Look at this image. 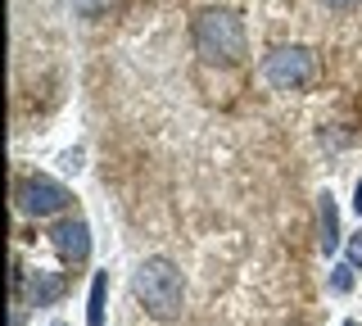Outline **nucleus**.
Wrapping results in <instances>:
<instances>
[{
    "mask_svg": "<svg viewBox=\"0 0 362 326\" xmlns=\"http://www.w3.org/2000/svg\"><path fill=\"white\" fill-rule=\"evenodd\" d=\"M64 290H68V281L64 272H45V267H37V272H14V295L23 308H50L54 299H64Z\"/></svg>",
    "mask_w": 362,
    "mask_h": 326,
    "instance_id": "4",
    "label": "nucleus"
},
{
    "mask_svg": "<svg viewBox=\"0 0 362 326\" xmlns=\"http://www.w3.org/2000/svg\"><path fill=\"white\" fill-rule=\"evenodd\" d=\"M263 73H267V82L276 86V91H294V86H303L313 77V54L303 46H281V50L267 54Z\"/></svg>",
    "mask_w": 362,
    "mask_h": 326,
    "instance_id": "3",
    "label": "nucleus"
},
{
    "mask_svg": "<svg viewBox=\"0 0 362 326\" xmlns=\"http://www.w3.org/2000/svg\"><path fill=\"white\" fill-rule=\"evenodd\" d=\"M326 5H335V9H349V5H358V0H326Z\"/></svg>",
    "mask_w": 362,
    "mask_h": 326,
    "instance_id": "13",
    "label": "nucleus"
},
{
    "mask_svg": "<svg viewBox=\"0 0 362 326\" xmlns=\"http://www.w3.org/2000/svg\"><path fill=\"white\" fill-rule=\"evenodd\" d=\"M349 263H354V267H362V231L354 235V240H349Z\"/></svg>",
    "mask_w": 362,
    "mask_h": 326,
    "instance_id": "11",
    "label": "nucleus"
},
{
    "mask_svg": "<svg viewBox=\"0 0 362 326\" xmlns=\"http://www.w3.org/2000/svg\"><path fill=\"white\" fill-rule=\"evenodd\" d=\"M195 50L209 64H240L245 54V28L231 9H209V14L195 18Z\"/></svg>",
    "mask_w": 362,
    "mask_h": 326,
    "instance_id": "2",
    "label": "nucleus"
},
{
    "mask_svg": "<svg viewBox=\"0 0 362 326\" xmlns=\"http://www.w3.org/2000/svg\"><path fill=\"white\" fill-rule=\"evenodd\" d=\"M132 290L154 322H177L181 308H186V281L168 258H145L132 276Z\"/></svg>",
    "mask_w": 362,
    "mask_h": 326,
    "instance_id": "1",
    "label": "nucleus"
},
{
    "mask_svg": "<svg viewBox=\"0 0 362 326\" xmlns=\"http://www.w3.org/2000/svg\"><path fill=\"white\" fill-rule=\"evenodd\" d=\"M50 245L59 250L64 263H86V254H90V235H86V222L82 218H64V222H54L50 227Z\"/></svg>",
    "mask_w": 362,
    "mask_h": 326,
    "instance_id": "6",
    "label": "nucleus"
},
{
    "mask_svg": "<svg viewBox=\"0 0 362 326\" xmlns=\"http://www.w3.org/2000/svg\"><path fill=\"white\" fill-rule=\"evenodd\" d=\"M18 209L28 218H50V213L68 209V190L50 177H23L18 182Z\"/></svg>",
    "mask_w": 362,
    "mask_h": 326,
    "instance_id": "5",
    "label": "nucleus"
},
{
    "mask_svg": "<svg viewBox=\"0 0 362 326\" xmlns=\"http://www.w3.org/2000/svg\"><path fill=\"white\" fill-rule=\"evenodd\" d=\"M109 5H113V0H73V9H77L82 18H100V14H109Z\"/></svg>",
    "mask_w": 362,
    "mask_h": 326,
    "instance_id": "10",
    "label": "nucleus"
},
{
    "mask_svg": "<svg viewBox=\"0 0 362 326\" xmlns=\"http://www.w3.org/2000/svg\"><path fill=\"white\" fill-rule=\"evenodd\" d=\"M105 295H109V276L100 272L90 281V303H86V326H105Z\"/></svg>",
    "mask_w": 362,
    "mask_h": 326,
    "instance_id": "8",
    "label": "nucleus"
},
{
    "mask_svg": "<svg viewBox=\"0 0 362 326\" xmlns=\"http://www.w3.org/2000/svg\"><path fill=\"white\" fill-rule=\"evenodd\" d=\"M344 326H358V322H344Z\"/></svg>",
    "mask_w": 362,
    "mask_h": 326,
    "instance_id": "14",
    "label": "nucleus"
},
{
    "mask_svg": "<svg viewBox=\"0 0 362 326\" xmlns=\"http://www.w3.org/2000/svg\"><path fill=\"white\" fill-rule=\"evenodd\" d=\"M331 290L335 295H349V290H354V263H339L331 272Z\"/></svg>",
    "mask_w": 362,
    "mask_h": 326,
    "instance_id": "9",
    "label": "nucleus"
},
{
    "mask_svg": "<svg viewBox=\"0 0 362 326\" xmlns=\"http://www.w3.org/2000/svg\"><path fill=\"white\" fill-rule=\"evenodd\" d=\"M59 326H64V322H59Z\"/></svg>",
    "mask_w": 362,
    "mask_h": 326,
    "instance_id": "15",
    "label": "nucleus"
},
{
    "mask_svg": "<svg viewBox=\"0 0 362 326\" xmlns=\"http://www.w3.org/2000/svg\"><path fill=\"white\" fill-rule=\"evenodd\" d=\"M339 245V209H335V199H331V190L322 195V250L331 254Z\"/></svg>",
    "mask_w": 362,
    "mask_h": 326,
    "instance_id": "7",
    "label": "nucleus"
},
{
    "mask_svg": "<svg viewBox=\"0 0 362 326\" xmlns=\"http://www.w3.org/2000/svg\"><path fill=\"white\" fill-rule=\"evenodd\" d=\"M354 209H358V218H362V182H358V190H354Z\"/></svg>",
    "mask_w": 362,
    "mask_h": 326,
    "instance_id": "12",
    "label": "nucleus"
}]
</instances>
